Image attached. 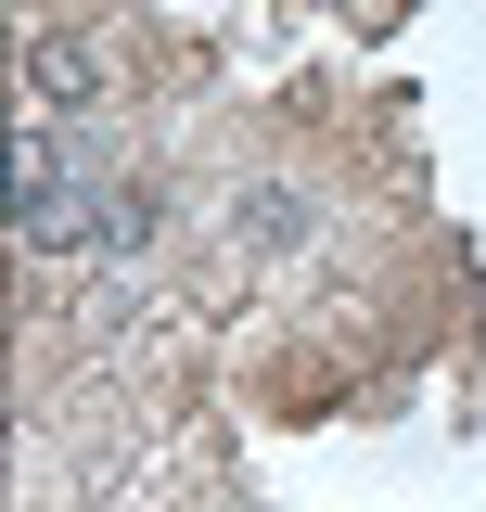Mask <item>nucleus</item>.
Instances as JSON below:
<instances>
[{"mask_svg":"<svg viewBox=\"0 0 486 512\" xmlns=\"http://www.w3.org/2000/svg\"><path fill=\"white\" fill-rule=\"evenodd\" d=\"M26 77H39V103H77V116H90V103L116 90V64L90 52L77 26H39V52H26Z\"/></svg>","mask_w":486,"mask_h":512,"instance_id":"obj_1","label":"nucleus"},{"mask_svg":"<svg viewBox=\"0 0 486 512\" xmlns=\"http://www.w3.org/2000/svg\"><path fill=\"white\" fill-rule=\"evenodd\" d=\"M231 231H243V256H269V244H295V231H307V205H295V192H243Z\"/></svg>","mask_w":486,"mask_h":512,"instance_id":"obj_2","label":"nucleus"}]
</instances>
